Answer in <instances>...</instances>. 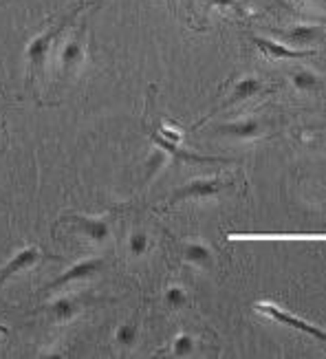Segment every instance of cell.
Instances as JSON below:
<instances>
[{
  "mask_svg": "<svg viewBox=\"0 0 326 359\" xmlns=\"http://www.w3.org/2000/svg\"><path fill=\"white\" fill-rule=\"evenodd\" d=\"M88 3L86 0H82L80 5H77L75 9H71L67 15H62V18L51 25L49 29L44 31V34L36 36L34 40L29 42L27 46V60H29V77H27V86H34L36 77H40L44 73V67H46V60H49V55L53 53V46L57 44L60 36L64 34V31L73 25V20L77 18V15L82 13V9L86 7Z\"/></svg>",
  "mask_w": 326,
  "mask_h": 359,
  "instance_id": "1",
  "label": "cell"
},
{
  "mask_svg": "<svg viewBox=\"0 0 326 359\" xmlns=\"http://www.w3.org/2000/svg\"><path fill=\"white\" fill-rule=\"evenodd\" d=\"M60 225H67L69 231L80 233L86 241L102 245L111 238V225H108L104 218H90V216H80V214H71L64 216L60 221Z\"/></svg>",
  "mask_w": 326,
  "mask_h": 359,
  "instance_id": "2",
  "label": "cell"
},
{
  "mask_svg": "<svg viewBox=\"0 0 326 359\" xmlns=\"http://www.w3.org/2000/svg\"><path fill=\"white\" fill-rule=\"evenodd\" d=\"M229 185L231 183L223 179H196V181H190L188 185L179 187V190H175L168 201V205H177V203L190 201V198H210V196L221 194Z\"/></svg>",
  "mask_w": 326,
  "mask_h": 359,
  "instance_id": "3",
  "label": "cell"
},
{
  "mask_svg": "<svg viewBox=\"0 0 326 359\" xmlns=\"http://www.w3.org/2000/svg\"><path fill=\"white\" fill-rule=\"evenodd\" d=\"M86 60V22L77 27L75 34L67 40L60 51V69L62 73H73L82 67Z\"/></svg>",
  "mask_w": 326,
  "mask_h": 359,
  "instance_id": "4",
  "label": "cell"
},
{
  "mask_svg": "<svg viewBox=\"0 0 326 359\" xmlns=\"http://www.w3.org/2000/svg\"><path fill=\"white\" fill-rule=\"evenodd\" d=\"M44 258H49V256H44L40 247L29 245V247L20 249V252L15 254L13 258H9V260L3 264V269H0V287L7 285L13 276H18V273H22V271L34 269L36 264H40Z\"/></svg>",
  "mask_w": 326,
  "mask_h": 359,
  "instance_id": "5",
  "label": "cell"
},
{
  "mask_svg": "<svg viewBox=\"0 0 326 359\" xmlns=\"http://www.w3.org/2000/svg\"><path fill=\"white\" fill-rule=\"evenodd\" d=\"M102 264H104L102 258H88V260H82V262H75L71 269H67L62 276H57L51 285H46L44 291L53 293V291L64 289V287L71 285V283H80V280H86V278H90V276H95V273L102 269Z\"/></svg>",
  "mask_w": 326,
  "mask_h": 359,
  "instance_id": "6",
  "label": "cell"
},
{
  "mask_svg": "<svg viewBox=\"0 0 326 359\" xmlns=\"http://www.w3.org/2000/svg\"><path fill=\"white\" fill-rule=\"evenodd\" d=\"M80 300H75V298H57L53 300L51 304H46L44 311H46V316H49L53 322L57 324H64V322H71L77 313H80Z\"/></svg>",
  "mask_w": 326,
  "mask_h": 359,
  "instance_id": "7",
  "label": "cell"
},
{
  "mask_svg": "<svg viewBox=\"0 0 326 359\" xmlns=\"http://www.w3.org/2000/svg\"><path fill=\"white\" fill-rule=\"evenodd\" d=\"M216 135L231 137V139H256L260 135V121L256 119H238V121H229L216 130Z\"/></svg>",
  "mask_w": 326,
  "mask_h": 359,
  "instance_id": "8",
  "label": "cell"
},
{
  "mask_svg": "<svg viewBox=\"0 0 326 359\" xmlns=\"http://www.w3.org/2000/svg\"><path fill=\"white\" fill-rule=\"evenodd\" d=\"M262 88H265V86H262V82L256 80V77H245V80L234 84V88H231V93H229V97L221 104V108H231V106H236V104H240L245 100H250V97L258 95Z\"/></svg>",
  "mask_w": 326,
  "mask_h": 359,
  "instance_id": "9",
  "label": "cell"
},
{
  "mask_svg": "<svg viewBox=\"0 0 326 359\" xmlns=\"http://www.w3.org/2000/svg\"><path fill=\"white\" fill-rule=\"evenodd\" d=\"M183 260L201 269H210L214 264L212 249L205 243H188L183 247Z\"/></svg>",
  "mask_w": 326,
  "mask_h": 359,
  "instance_id": "10",
  "label": "cell"
},
{
  "mask_svg": "<svg viewBox=\"0 0 326 359\" xmlns=\"http://www.w3.org/2000/svg\"><path fill=\"white\" fill-rule=\"evenodd\" d=\"M260 311H265V313H269V316H271V318H276L278 322H285V324L293 326V329H300V331H304V333H308V335L318 337V339L322 341V344H326V333H324V331H320V329H315V326H311V324H304V322H300L298 318L287 316L285 311H280V309H273V306H260Z\"/></svg>",
  "mask_w": 326,
  "mask_h": 359,
  "instance_id": "11",
  "label": "cell"
},
{
  "mask_svg": "<svg viewBox=\"0 0 326 359\" xmlns=\"http://www.w3.org/2000/svg\"><path fill=\"white\" fill-rule=\"evenodd\" d=\"M287 42L291 44H311L315 42L320 36H322V31L318 27H308V25H300V27H293L289 31H283L280 34Z\"/></svg>",
  "mask_w": 326,
  "mask_h": 359,
  "instance_id": "12",
  "label": "cell"
},
{
  "mask_svg": "<svg viewBox=\"0 0 326 359\" xmlns=\"http://www.w3.org/2000/svg\"><path fill=\"white\" fill-rule=\"evenodd\" d=\"M254 42H256L267 55H273V57H289V60H296V57L313 55V51H291V49H287V46H283V44H276V42H269V40H262V38H254Z\"/></svg>",
  "mask_w": 326,
  "mask_h": 359,
  "instance_id": "13",
  "label": "cell"
},
{
  "mask_svg": "<svg viewBox=\"0 0 326 359\" xmlns=\"http://www.w3.org/2000/svg\"><path fill=\"white\" fill-rule=\"evenodd\" d=\"M291 84L296 86L298 90H318L320 88V80L313 71L308 69H298L296 73L291 75Z\"/></svg>",
  "mask_w": 326,
  "mask_h": 359,
  "instance_id": "14",
  "label": "cell"
},
{
  "mask_svg": "<svg viewBox=\"0 0 326 359\" xmlns=\"http://www.w3.org/2000/svg\"><path fill=\"white\" fill-rule=\"evenodd\" d=\"M137 337H139V329H137V324L128 322V324H121L117 333H115V339H117V344L121 348H133L137 344Z\"/></svg>",
  "mask_w": 326,
  "mask_h": 359,
  "instance_id": "15",
  "label": "cell"
},
{
  "mask_svg": "<svg viewBox=\"0 0 326 359\" xmlns=\"http://www.w3.org/2000/svg\"><path fill=\"white\" fill-rule=\"evenodd\" d=\"M128 247H130V254L133 256H144L148 252V247H150V236H148L144 229H137V231L130 233Z\"/></svg>",
  "mask_w": 326,
  "mask_h": 359,
  "instance_id": "16",
  "label": "cell"
},
{
  "mask_svg": "<svg viewBox=\"0 0 326 359\" xmlns=\"http://www.w3.org/2000/svg\"><path fill=\"white\" fill-rule=\"evenodd\" d=\"M194 353V337L188 333H181L175 341H172V355L175 357H188Z\"/></svg>",
  "mask_w": 326,
  "mask_h": 359,
  "instance_id": "17",
  "label": "cell"
},
{
  "mask_svg": "<svg viewBox=\"0 0 326 359\" xmlns=\"http://www.w3.org/2000/svg\"><path fill=\"white\" fill-rule=\"evenodd\" d=\"M163 300L170 309H181L188 304V293H185L181 287H170L163 295Z\"/></svg>",
  "mask_w": 326,
  "mask_h": 359,
  "instance_id": "18",
  "label": "cell"
},
{
  "mask_svg": "<svg viewBox=\"0 0 326 359\" xmlns=\"http://www.w3.org/2000/svg\"><path fill=\"white\" fill-rule=\"evenodd\" d=\"M214 7H236V0H210Z\"/></svg>",
  "mask_w": 326,
  "mask_h": 359,
  "instance_id": "19",
  "label": "cell"
},
{
  "mask_svg": "<svg viewBox=\"0 0 326 359\" xmlns=\"http://www.w3.org/2000/svg\"><path fill=\"white\" fill-rule=\"evenodd\" d=\"M0 139H3V142H5V139H7V130H5V126H3V123H0Z\"/></svg>",
  "mask_w": 326,
  "mask_h": 359,
  "instance_id": "20",
  "label": "cell"
},
{
  "mask_svg": "<svg viewBox=\"0 0 326 359\" xmlns=\"http://www.w3.org/2000/svg\"><path fill=\"white\" fill-rule=\"evenodd\" d=\"M318 3H326V0H318Z\"/></svg>",
  "mask_w": 326,
  "mask_h": 359,
  "instance_id": "21",
  "label": "cell"
},
{
  "mask_svg": "<svg viewBox=\"0 0 326 359\" xmlns=\"http://www.w3.org/2000/svg\"><path fill=\"white\" fill-rule=\"evenodd\" d=\"M190 3H192V0H188V5H190Z\"/></svg>",
  "mask_w": 326,
  "mask_h": 359,
  "instance_id": "22",
  "label": "cell"
}]
</instances>
